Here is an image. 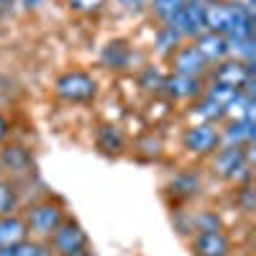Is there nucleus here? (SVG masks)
<instances>
[{"mask_svg": "<svg viewBox=\"0 0 256 256\" xmlns=\"http://www.w3.org/2000/svg\"><path fill=\"white\" fill-rule=\"evenodd\" d=\"M205 31L226 38H254L251 8L238 3H210L205 6Z\"/></svg>", "mask_w": 256, "mask_h": 256, "instance_id": "nucleus-1", "label": "nucleus"}, {"mask_svg": "<svg viewBox=\"0 0 256 256\" xmlns=\"http://www.w3.org/2000/svg\"><path fill=\"white\" fill-rule=\"evenodd\" d=\"M212 172L226 182H241L248 177V154L246 146H226L212 152Z\"/></svg>", "mask_w": 256, "mask_h": 256, "instance_id": "nucleus-2", "label": "nucleus"}, {"mask_svg": "<svg viewBox=\"0 0 256 256\" xmlns=\"http://www.w3.org/2000/svg\"><path fill=\"white\" fill-rule=\"evenodd\" d=\"M64 220V208L56 200H44V202H36L28 216H26V226L28 233H34L36 238L41 241H49V236L59 228V223Z\"/></svg>", "mask_w": 256, "mask_h": 256, "instance_id": "nucleus-3", "label": "nucleus"}, {"mask_svg": "<svg viewBox=\"0 0 256 256\" xmlns=\"http://www.w3.org/2000/svg\"><path fill=\"white\" fill-rule=\"evenodd\" d=\"M54 90H56V95L64 102H88V100H92L98 95V82L88 72L72 70V72H64L56 80Z\"/></svg>", "mask_w": 256, "mask_h": 256, "instance_id": "nucleus-4", "label": "nucleus"}, {"mask_svg": "<svg viewBox=\"0 0 256 256\" xmlns=\"http://www.w3.org/2000/svg\"><path fill=\"white\" fill-rule=\"evenodd\" d=\"M180 38H198L205 34V0H190L166 24Z\"/></svg>", "mask_w": 256, "mask_h": 256, "instance_id": "nucleus-5", "label": "nucleus"}, {"mask_svg": "<svg viewBox=\"0 0 256 256\" xmlns=\"http://www.w3.org/2000/svg\"><path fill=\"white\" fill-rule=\"evenodd\" d=\"M49 246H52L54 256H72L82 248H88V233L82 230V226L77 220L64 218L59 223V228L49 236Z\"/></svg>", "mask_w": 256, "mask_h": 256, "instance_id": "nucleus-6", "label": "nucleus"}, {"mask_svg": "<svg viewBox=\"0 0 256 256\" xmlns=\"http://www.w3.org/2000/svg\"><path fill=\"white\" fill-rule=\"evenodd\" d=\"M216 82L226 84V88H233V90H241V92L254 98V88H251V84H254V70H251V64H244L238 59H223V62H218Z\"/></svg>", "mask_w": 256, "mask_h": 256, "instance_id": "nucleus-7", "label": "nucleus"}, {"mask_svg": "<svg viewBox=\"0 0 256 256\" xmlns=\"http://www.w3.org/2000/svg\"><path fill=\"white\" fill-rule=\"evenodd\" d=\"M220 146V134L212 123H198L187 128L184 134V148L190 154H198V156H205V154H212L216 148Z\"/></svg>", "mask_w": 256, "mask_h": 256, "instance_id": "nucleus-8", "label": "nucleus"}, {"mask_svg": "<svg viewBox=\"0 0 256 256\" xmlns=\"http://www.w3.org/2000/svg\"><path fill=\"white\" fill-rule=\"evenodd\" d=\"M192 254L195 256H230V238L223 228L198 230L192 238Z\"/></svg>", "mask_w": 256, "mask_h": 256, "instance_id": "nucleus-9", "label": "nucleus"}, {"mask_svg": "<svg viewBox=\"0 0 256 256\" xmlns=\"http://www.w3.org/2000/svg\"><path fill=\"white\" fill-rule=\"evenodd\" d=\"M195 46L200 52V56L208 62V64H218L223 59H228V38L220 36V34H212V31H205L195 38Z\"/></svg>", "mask_w": 256, "mask_h": 256, "instance_id": "nucleus-10", "label": "nucleus"}, {"mask_svg": "<svg viewBox=\"0 0 256 256\" xmlns=\"http://www.w3.org/2000/svg\"><path fill=\"white\" fill-rule=\"evenodd\" d=\"M172 64H174V74H187V77H202L208 70V62L200 56L195 46H180L172 54Z\"/></svg>", "mask_w": 256, "mask_h": 256, "instance_id": "nucleus-11", "label": "nucleus"}, {"mask_svg": "<svg viewBox=\"0 0 256 256\" xmlns=\"http://www.w3.org/2000/svg\"><path fill=\"white\" fill-rule=\"evenodd\" d=\"M28 238V226H26V218L10 216L0 218V248H10V246H18Z\"/></svg>", "mask_w": 256, "mask_h": 256, "instance_id": "nucleus-12", "label": "nucleus"}, {"mask_svg": "<svg viewBox=\"0 0 256 256\" xmlns=\"http://www.w3.org/2000/svg\"><path fill=\"white\" fill-rule=\"evenodd\" d=\"M162 90H166V95L174 98V100H190V98H198L202 92V82H200V77L174 74V77L164 80Z\"/></svg>", "mask_w": 256, "mask_h": 256, "instance_id": "nucleus-13", "label": "nucleus"}, {"mask_svg": "<svg viewBox=\"0 0 256 256\" xmlns=\"http://www.w3.org/2000/svg\"><path fill=\"white\" fill-rule=\"evenodd\" d=\"M254 134H256V123H254V120L236 118V120L228 123L223 138H226L228 146H248V144L254 141Z\"/></svg>", "mask_w": 256, "mask_h": 256, "instance_id": "nucleus-14", "label": "nucleus"}, {"mask_svg": "<svg viewBox=\"0 0 256 256\" xmlns=\"http://www.w3.org/2000/svg\"><path fill=\"white\" fill-rule=\"evenodd\" d=\"M0 256H54L52 246L44 244V241H24L18 246H10V248H0Z\"/></svg>", "mask_w": 256, "mask_h": 256, "instance_id": "nucleus-15", "label": "nucleus"}, {"mask_svg": "<svg viewBox=\"0 0 256 256\" xmlns=\"http://www.w3.org/2000/svg\"><path fill=\"white\" fill-rule=\"evenodd\" d=\"M0 166H8L10 172H28L31 166V156L26 148L20 146H10L3 152V156H0Z\"/></svg>", "mask_w": 256, "mask_h": 256, "instance_id": "nucleus-16", "label": "nucleus"}, {"mask_svg": "<svg viewBox=\"0 0 256 256\" xmlns=\"http://www.w3.org/2000/svg\"><path fill=\"white\" fill-rule=\"evenodd\" d=\"M98 146L105 154H120L123 152V136L116 126H102L98 134Z\"/></svg>", "mask_w": 256, "mask_h": 256, "instance_id": "nucleus-17", "label": "nucleus"}, {"mask_svg": "<svg viewBox=\"0 0 256 256\" xmlns=\"http://www.w3.org/2000/svg\"><path fill=\"white\" fill-rule=\"evenodd\" d=\"M128 56H131V52H128V46L123 44V41H113V44H108V49H105V54H102L105 64H108L110 70H126Z\"/></svg>", "mask_w": 256, "mask_h": 256, "instance_id": "nucleus-18", "label": "nucleus"}, {"mask_svg": "<svg viewBox=\"0 0 256 256\" xmlns=\"http://www.w3.org/2000/svg\"><path fill=\"white\" fill-rule=\"evenodd\" d=\"M16 208H18V190H16V184L8 182V180H0V218L16 212Z\"/></svg>", "mask_w": 256, "mask_h": 256, "instance_id": "nucleus-19", "label": "nucleus"}, {"mask_svg": "<svg viewBox=\"0 0 256 256\" xmlns=\"http://www.w3.org/2000/svg\"><path fill=\"white\" fill-rule=\"evenodd\" d=\"M195 113H198L200 118H205V123H212V126H216L220 118H226V108H220V105L212 102L210 98H202V100L198 102Z\"/></svg>", "mask_w": 256, "mask_h": 256, "instance_id": "nucleus-20", "label": "nucleus"}, {"mask_svg": "<svg viewBox=\"0 0 256 256\" xmlns=\"http://www.w3.org/2000/svg\"><path fill=\"white\" fill-rule=\"evenodd\" d=\"M238 92H241V90H233V88H226V84H218V82H216V84H212V88L205 92V98H210L212 102H218L220 108H226V110H228V105H230L233 100H236V95H238ZM226 116H228V113H226Z\"/></svg>", "mask_w": 256, "mask_h": 256, "instance_id": "nucleus-21", "label": "nucleus"}, {"mask_svg": "<svg viewBox=\"0 0 256 256\" xmlns=\"http://www.w3.org/2000/svg\"><path fill=\"white\" fill-rule=\"evenodd\" d=\"M108 0H67V8L77 16H98Z\"/></svg>", "mask_w": 256, "mask_h": 256, "instance_id": "nucleus-22", "label": "nucleus"}, {"mask_svg": "<svg viewBox=\"0 0 256 256\" xmlns=\"http://www.w3.org/2000/svg\"><path fill=\"white\" fill-rule=\"evenodd\" d=\"M174 192H180L182 198H195L198 192H200V180L195 174H180L172 184Z\"/></svg>", "mask_w": 256, "mask_h": 256, "instance_id": "nucleus-23", "label": "nucleus"}, {"mask_svg": "<svg viewBox=\"0 0 256 256\" xmlns=\"http://www.w3.org/2000/svg\"><path fill=\"white\" fill-rule=\"evenodd\" d=\"M182 6H184V0H154V10H156V16L164 20V24H169Z\"/></svg>", "mask_w": 256, "mask_h": 256, "instance_id": "nucleus-24", "label": "nucleus"}, {"mask_svg": "<svg viewBox=\"0 0 256 256\" xmlns=\"http://www.w3.org/2000/svg\"><path fill=\"white\" fill-rule=\"evenodd\" d=\"M180 41H182V38H180V36H177L172 28H169V26H164V28L159 31L156 44H159V52H164V54H174V52L180 49V46H177Z\"/></svg>", "mask_w": 256, "mask_h": 256, "instance_id": "nucleus-25", "label": "nucleus"}, {"mask_svg": "<svg viewBox=\"0 0 256 256\" xmlns=\"http://www.w3.org/2000/svg\"><path fill=\"white\" fill-rule=\"evenodd\" d=\"M238 200H241V208H244V212H251V210H254V190H251V187H244Z\"/></svg>", "mask_w": 256, "mask_h": 256, "instance_id": "nucleus-26", "label": "nucleus"}, {"mask_svg": "<svg viewBox=\"0 0 256 256\" xmlns=\"http://www.w3.org/2000/svg\"><path fill=\"white\" fill-rule=\"evenodd\" d=\"M8 134H10V123H8V118L3 113H0V144L8 138Z\"/></svg>", "mask_w": 256, "mask_h": 256, "instance_id": "nucleus-27", "label": "nucleus"}, {"mask_svg": "<svg viewBox=\"0 0 256 256\" xmlns=\"http://www.w3.org/2000/svg\"><path fill=\"white\" fill-rule=\"evenodd\" d=\"M120 3H123V6L128 8V10H138V8H141V6L146 3V0H120Z\"/></svg>", "mask_w": 256, "mask_h": 256, "instance_id": "nucleus-28", "label": "nucleus"}, {"mask_svg": "<svg viewBox=\"0 0 256 256\" xmlns=\"http://www.w3.org/2000/svg\"><path fill=\"white\" fill-rule=\"evenodd\" d=\"M72 256H95L90 248H82V251H77V254H72Z\"/></svg>", "mask_w": 256, "mask_h": 256, "instance_id": "nucleus-29", "label": "nucleus"}, {"mask_svg": "<svg viewBox=\"0 0 256 256\" xmlns=\"http://www.w3.org/2000/svg\"><path fill=\"white\" fill-rule=\"evenodd\" d=\"M6 3H8V0H6Z\"/></svg>", "mask_w": 256, "mask_h": 256, "instance_id": "nucleus-30", "label": "nucleus"}]
</instances>
